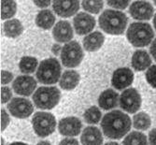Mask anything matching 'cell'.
<instances>
[{
	"label": "cell",
	"instance_id": "9a60e30c",
	"mask_svg": "<svg viewBox=\"0 0 156 145\" xmlns=\"http://www.w3.org/2000/svg\"><path fill=\"white\" fill-rule=\"evenodd\" d=\"M52 9L57 15L67 18L74 15L80 9L79 1H54Z\"/></svg>",
	"mask_w": 156,
	"mask_h": 145
},
{
	"label": "cell",
	"instance_id": "f546056e",
	"mask_svg": "<svg viewBox=\"0 0 156 145\" xmlns=\"http://www.w3.org/2000/svg\"><path fill=\"white\" fill-rule=\"evenodd\" d=\"M147 82L153 87L156 88V65L151 66L146 72Z\"/></svg>",
	"mask_w": 156,
	"mask_h": 145
},
{
	"label": "cell",
	"instance_id": "30bf717a",
	"mask_svg": "<svg viewBox=\"0 0 156 145\" xmlns=\"http://www.w3.org/2000/svg\"><path fill=\"white\" fill-rule=\"evenodd\" d=\"M133 71L128 67H121L114 71V73L112 75L111 83L114 88L122 90L128 87L133 82Z\"/></svg>",
	"mask_w": 156,
	"mask_h": 145
},
{
	"label": "cell",
	"instance_id": "836d02e7",
	"mask_svg": "<svg viewBox=\"0 0 156 145\" xmlns=\"http://www.w3.org/2000/svg\"><path fill=\"white\" fill-rule=\"evenodd\" d=\"M9 115L7 113V111L5 110H2L1 111V129L4 130L7 125H9Z\"/></svg>",
	"mask_w": 156,
	"mask_h": 145
},
{
	"label": "cell",
	"instance_id": "7402d4cb",
	"mask_svg": "<svg viewBox=\"0 0 156 145\" xmlns=\"http://www.w3.org/2000/svg\"><path fill=\"white\" fill-rule=\"evenodd\" d=\"M23 26L17 19H11L4 24V33L9 38H17L23 33Z\"/></svg>",
	"mask_w": 156,
	"mask_h": 145
},
{
	"label": "cell",
	"instance_id": "f35d334b",
	"mask_svg": "<svg viewBox=\"0 0 156 145\" xmlns=\"http://www.w3.org/2000/svg\"><path fill=\"white\" fill-rule=\"evenodd\" d=\"M61 50H62V48H61V46H60L59 44H53V45H52L51 51H52V53H53L55 55H58V54L60 53Z\"/></svg>",
	"mask_w": 156,
	"mask_h": 145
},
{
	"label": "cell",
	"instance_id": "f6af8a7d",
	"mask_svg": "<svg viewBox=\"0 0 156 145\" xmlns=\"http://www.w3.org/2000/svg\"><path fill=\"white\" fill-rule=\"evenodd\" d=\"M154 5H156V1H154Z\"/></svg>",
	"mask_w": 156,
	"mask_h": 145
},
{
	"label": "cell",
	"instance_id": "7a4b0ae2",
	"mask_svg": "<svg viewBox=\"0 0 156 145\" xmlns=\"http://www.w3.org/2000/svg\"><path fill=\"white\" fill-rule=\"evenodd\" d=\"M126 14L120 10L107 9L99 16V25L102 30L108 34H122L127 25Z\"/></svg>",
	"mask_w": 156,
	"mask_h": 145
},
{
	"label": "cell",
	"instance_id": "b9f144b4",
	"mask_svg": "<svg viewBox=\"0 0 156 145\" xmlns=\"http://www.w3.org/2000/svg\"><path fill=\"white\" fill-rule=\"evenodd\" d=\"M105 145H119V144L117 142H108Z\"/></svg>",
	"mask_w": 156,
	"mask_h": 145
},
{
	"label": "cell",
	"instance_id": "5b68a950",
	"mask_svg": "<svg viewBox=\"0 0 156 145\" xmlns=\"http://www.w3.org/2000/svg\"><path fill=\"white\" fill-rule=\"evenodd\" d=\"M61 76L60 63L54 59L49 58L39 64L37 70V78L39 82L44 84H53L58 82Z\"/></svg>",
	"mask_w": 156,
	"mask_h": 145
},
{
	"label": "cell",
	"instance_id": "8d00e7d4",
	"mask_svg": "<svg viewBox=\"0 0 156 145\" xmlns=\"http://www.w3.org/2000/svg\"><path fill=\"white\" fill-rule=\"evenodd\" d=\"M150 52H151L152 57L154 58V60L156 61V38L151 43V46L150 47Z\"/></svg>",
	"mask_w": 156,
	"mask_h": 145
},
{
	"label": "cell",
	"instance_id": "60d3db41",
	"mask_svg": "<svg viewBox=\"0 0 156 145\" xmlns=\"http://www.w3.org/2000/svg\"><path fill=\"white\" fill-rule=\"evenodd\" d=\"M9 145H27V144L23 143V142H13V143H11V144H9Z\"/></svg>",
	"mask_w": 156,
	"mask_h": 145
},
{
	"label": "cell",
	"instance_id": "277c9868",
	"mask_svg": "<svg viewBox=\"0 0 156 145\" xmlns=\"http://www.w3.org/2000/svg\"><path fill=\"white\" fill-rule=\"evenodd\" d=\"M60 91L55 86H42L35 92L33 100L35 105L42 110H51L58 104Z\"/></svg>",
	"mask_w": 156,
	"mask_h": 145
},
{
	"label": "cell",
	"instance_id": "5bb4252c",
	"mask_svg": "<svg viewBox=\"0 0 156 145\" xmlns=\"http://www.w3.org/2000/svg\"><path fill=\"white\" fill-rule=\"evenodd\" d=\"M131 16L136 20H150L153 14V7L146 1H136L129 9Z\"/></svg>",
	"mask_w": 156,
	"mask_h": 145
},
{
	"label": "cell",
	"instance_id": "83f0119b",
	"mask_svg": "<svg viewBox=\"0 0 156 145\" xmlns=\"http://www.w3.org/2000/svg\"><path fill=\"white\" fill-rule=\"evenodd\" d=\"M84 119L88 124H97L101 119V111L97 107L93 106L85 111Z\"/></svg>",
	"mask_w": 156,
	"mask_h": 145
},
{
	"label": "cell",
	"instance_id": "6da1fadb",
	"mask_svg": "<svg viewBox=\"0 0 156 145\" xmlns=\"http://www.w3.org/2000/svg\"><path fill=\"white\" fill-rule=\"evenodd\" d=\"M101 127L108 138L119 140L129 132L131 120L128 115L121 111H113L107 113L103 117Z\"/></svg>",
	"mask_w": 156,
	"mask_h": 145
},
{
	"label": "cell",
	"instance_id": "8992f818",
	"mask_svg": "<svg viewBox=\"0 0 156 145\" xmlns=\"http://www.w3.org/2000/svg\"><path fill=\"white\" fill-rule=\"evenodd\" d=\"M32 124L35 132L38 137L44 138L51 135L55 129V117L49 112L38 111L35 113L32 119Z\"/></svg>",
	"mask_w": 156,
	"mask_h": 145
},
{
	"label": "cell",
	"instance_id": "ac0fdd59",
	"mask_svg": "<svg viewBox=\"0 0 156 145\" xmlns=\"http://www.w3.org/2000/svg\"><path fill=\"white\" fill-rule=\"evenodd\" d=\"M119 95L112 89L104 91L98 98V104L103 110H111L118 106Z\"/></svg>",
	"mask_w": 156,
	"mask_h": 145
},
{
	"label": "cell",
	"instance_id": "e0dca14e",
	"mask_svg": "<svg viewBox=\"0 0 156 145\" xmlns=\"http://www.w3.org/2000/svg\"><path fill=\"white\" fill-rule=\"evenodd\" d=\"M80 140L82 145H101L103 137L99 128L95 126H87L83 130Z\"/></svg>",
	"mask_w": 156,
	"mask_h": 145
},
{
	"label": "cell",
	"instance_id": "1f68e13d",
	"mask_svg": "<svg viewBox=\"0 0 156 145\" xmlns=\"http://www.w3.org/2000/svg\"><path fill=\"white\" fill-rule=\"evenodd\" d=\"M108 5L115 9H125L129 5L128 1H108Z\"/></svg>",
	"mask_w": 156,
	"mask_h": 145
},
{
	"label": "cell",
	"instance_id": "4fadbf2b",
	"mask_svg": "<svg viewBox=\"0 0 156 145\" xmlns=\"http://www.w3.org/2000/svg\"><path fill=\"white\" fill-rule=\"evenodd\" d=\"M82 127V124L79 118L66 117L59 122L58 129L59 132L64 136L74 137L80 134Z\"/></svg>",
	"mask_w": 156,
	"mask_h": 145
},
{
	"label": "cell",
	"instance_id": "4dcf8cb0",
	"mask_svg": "<svg viewBox=\"0 0 156 145\" xmlns=\"http://www.w3.org/2000/svg\"><path fill=\"white\" fill-rule=\"evenodd\" d=\"M11 96H12V93L9 87H7V86L2 87V89H1V102L2 103L8 102V101L10 99Z\"/></svg>",
	"mask_w": 156,
	"mask_h": 145
},
{
	"label": "cell",
	"instance_id": "52a82bcc",
	"mask_svg": "<svg viewBox=\"0 0 156 145\" xmlns=\"http://www.w3.org/2000/svg\"><path fill=\"white\" fill-rule=\"evenodd\" d=\"M83 59V52L80 43L77 41H69L63 47L61 60L65 67H75L80 64Z\"/></svg>",
	"mask_w": 156,
	"mask_h": 145
},
{
	"label": "cell",
	"instance_id": "ffe728a7",
	"mask_svg": "<svg viewBox=\"0 0 156 145\" xmlns=\"http://www.w3.org/2000/svg\"><path fill=\"white\" fill-rule=\"evenodd\" d=\"M151 65L150 54L144 50H138L134 53L132 57V67L137 70L142 71Z\"/></svg>",
	"mask_w": 156,
	"mask_h": 145
},
{
	"label": "cell",
	"instance_id": "2e32d148",
	"mask_svg": "<svg viewBox=\"0 0 156 145\" xmlns=\"http://www.w3.org/2000/svg\"><path fill=\"white\" fill-rule=\"evenodd\" d=\"M52 35L58 42H67L73 38L72 26L67 21H60L55 24Z\"/></svg>",
	"mask_w": 156,
	"mask_h": 145
},
{
	"label": "cell",
	"instance_id": "44dd1931",
	"mask_svg": "<svg viewBox=\"0 0 156 145\" xmlns=\"http://www.w3.org/2000/svg\"><path fill=\"white\" fill-rule=\"evenodd\" d=\"M80 82V74L75 70H66L62 75L59 84L64 90H72Z\"/></svg>",
	"mask_w": 156,
	"mask_h": 145
},
{
	"label": "cell",
	"instance_id": "f1b7e54d",
	"mask_svg": "<svg viewBox=\"0 0 156 145\" xmlns=\"http://www.w3.org/2000/svg\"><path fill=\"white\" fill-rule=\"evenodd\" d=\"M82 7L85 10H87L91 13H98L104 6L102 1H83Z\"/></svg>",
	"mask_w": 156,
	"mask_h": 145
},
{
	"label": "cell",
	"instance_id": "ba28073f",
	"mask_svg": "<svg viewBox=\"0 0 156 145\" xmlns=\"http://www.w3.org/2000/svg\"><path fill=\"white\" fill-rule=\"evenodd\" d=\"M141 106V96L135 88L123 91L120 96V107L129 113L136 112Z\"/></svg>",
	"mask_w": 156,
	"mask_h": 145
},
{
	"label": "cell",
	"instance_id": "d4e9b609",
	"mask_svg": "<svg viewBox=\"0 0 156 145\" xmlns=\"http://www.w3.org/2000/svg\"><path fill=\"white\" fill-rule=\"evenodd\" d=\"M37 60L35 57L24 56L20 61V70L24 74H30L37 69Z\"/></svg>",
	"mask_w": 156,
	"mask_h": 145
},
{
	"label": "cell",
	"instance_id": "ab89813d",
	"mask_svg": "<svg viewBox=\"0 0 156 145\" xmlns=\"http://www.w3.org/2000/svg\"><path fill=\"white\" fill-rule=\"evenodd\" d=\"M37 145H51V144L50 142H48V141H40Z\"/></svg>",
	"mask_w": 156,
	"mask_h": 145
},
{
	"label": "cell",
	"instance_id": "cb8c5ba5",
	"mask_svg": "<svg viewBox=\"0 0 156 145\" xmlns=\"http://www.w3.org/2000/svg\"><path fill=\"white\" fill-rule=\"evenodd\" d=\"M122 145H149L147 137L141 132L133 131L123 140Z\"/></svg>",
	"mask_w": 156,
	"mask_h": 145
},
{
	"label": "cell",
	"instance_id": "7c38bea8",
	"mask_svg": "<svg viewBox=\"0 0 156 145\" xmlns=\"http://www.w3.org/2000/svg\"><path fill=\"white\" fill-rule=\"evenodd\" d=\"M37 87L36 80L31 76H19L12 83V88L15 93L21 96H30Z\"/></svg>",
	"mask_w": 156,
	"mask_h": 145
},
{
	"label": "cell",
	"instance_id": "74e56055",
	"mask_svg": "<svg viewBox=\"0 0 156 145\" xmlns=\"http://www.w3.org/2000/svg\"><path fill=\"white\" fill-rule=\"evenodd\" d=\"M34 3L39 8H47L51 5V1H34Z\"/></svg>",
	"mask_w": 156,
	"mask_h": 145
},
{
	"label": "cell",
	"instance_id": "603a6c76",
	"mask_svg": "<svg viewBox=\"0 0 156 145\" xmlns=\"http://www.w3.org/2000/svg\"><path fill=\"white\" fill-rule=\"evenodd\" d=\"M55 22V17L53 13L49 9H43L37 13L36 18V24L43 29L51 28Z\"/></svg>",
	"mask_w": 156,
	"mask_h": 145
},
{
	"label": "cell",
	"instance_id": "d6986e66",
	"mask_svg": "<svg viewBox=\"0 0 156 145\" xmlns=\"http://www.w3.org/2000/svg\"><path fill=\"white\" fill-rule=\"evenodd\" d=\"M104 35L99 32V31H95L94 33L89 34L88 36H86L83 38V46L84 49L88 51V52H94L97 51L99 48H100L103 43H104Z\"/></svg>",
	"mask_w": 156,
	"mask_h": 145
},
{
	"label": "cell",
	"instance_id": "e575fe53",
	"mask_svg": "<svg viewBox=\"0 0 156 145\" xmlns=\"http://www.w3.org/2000/svg\"><path fill=\"white\" fill-rule=\"evenodd\" d=\"M59 145H80L78 140L73 138H66L61 140Z\"/></svg>",
	"mask_w": 156,
	"mask_h": 145
},
{
	"label": "cell",
	"instance_id": "8fae6325",
	"mask_svg": "<svg viewBox=\"0 0 156 145\" xmlns=\"http://www.w3.org/2000/svg\"><path fill=\"white\" fill-rule=\"evenodd\" d=\"M75 30L79 35H85L90 33L95 26V19L90 14L80 12L73 20Z\"/></svg>",
	"mask_w": 156,
	"mask_h": 145
},
{
	"label": "cell",
	"instance_id": "3957f363",
	"mask_svg": "<svg viewBox=\"0 0 156 145\" xmlns=\"http://www.w3.org/2000/svg\"><path fill=\"white\" fill-rule=\"evenodd\" d=\"M153 37V29L147 23H133L127 30V38L135 47L148 46Z\"/></svg>",
	"mask_w": 156,
	"mask_h": 145
},
{
	"label": "cell",
	"instance_id": "ee69618b",
	"mask_svg": "<svg viewBox=\"0 0 156 145\" xmlns=\"http://www.w3.org/2000/svg\"><path fill=\"white\" fill-rule=\"evenodd\" d=\"M1 145H4V140H3V139L1 140Z\"/></svg>",
	"mask_w": 156,
	"mask_h": 145
},
{
	"label": "cell",
	"instance_id": "9c48e42d",
	"mask_svg": "<svg viewBox=\"0 0 156 145\" xmlns=\"http://www.w3.org/2000/svg\"><path fill=\"white\" fill-rule=\"evenodd\" d=\"M8 109L14 117L17 118L29 117L34 111L31 101L23 97L12 98L8 105Z\"/></svg>",
	"mask_w": 156,
	"mask_h": 145
},
{
	"label": "cell",
	"instance_id": "7bdbcfd3",
	"mask_svg": "<svg viewBox=\"0 0 156 145\" xmlns=\"http://www.w3.org/2000/svg\"><path fill=\"white\" fill-rule=\"evenodd\" d=\"M153 25L156 29V13H155V15H154V18H153Z\"/></svg>",
	"mask_w": 156,
	"mask_h": 145
},
{
	"label": "cell",
	"instance_id": "484cf974",
	"mask_svg": "<svg viewBox=\"0 0 156 145\" xmlns=\"http://www.w3.org/2000/svg\"><path fill=\"white\" fill-rule=\"evenodd\" d=\"M134 126L139 130H147L151 126V118L150 116L145 112H139L134 115L133 117Z\"/></svg>",
	"mask_w": 156,
	"mask_h": 145
},
{
	"label": "cell",
	"instance_id": "4316f807",
	"mask_svg": "<svg viewBox=\"0 0 156 145\" xmlns=\"http://www.w3.org/2000/svg\"><path fill=\"white\" fill-rule=\"evenodd\" d=\"M17 4L14 1H2L1 2V18L8 19L12 17L16 12Z\"/></svg>",
	"mask_w": 156,
	"mask_h": 145
},
{
	"label": "cell",
	"instance_id": "d6a6232c",
	"mask_svg": "<svg viewBox=\"0 0 156 145\" xmlns=\"http://www.w3.org/2000/svg\"><path fill=\"white\" fill-rule=\"evenodd\" d=\"M12 79H13V74L11 73V72L7 71V70H3L1 72V82H2V84L9 83Z\"/></svg>",
	"mask_w": 156,
	"mask_h": 145
},
{
	"label": "cell",
	"instance_id": "d590c367",
	"mask_svg": "<svg viewBox=\"0 0 156 145\" xmlns=\"http://www.w3.org/2000/svg\"><path fill=\"white\" fill-rule=\"evenodd\" d=\"M149 142L150 145H156V128H153L149 133Z\"/></svg>",
	"mask_w": 156,
	"mask_h": 145
}]
</instances>
